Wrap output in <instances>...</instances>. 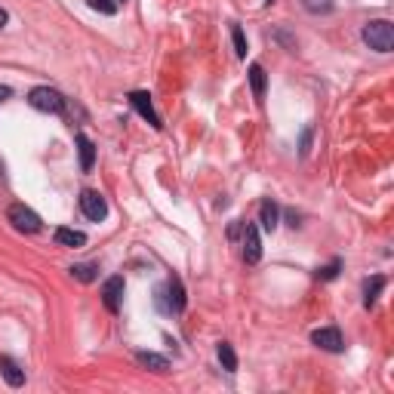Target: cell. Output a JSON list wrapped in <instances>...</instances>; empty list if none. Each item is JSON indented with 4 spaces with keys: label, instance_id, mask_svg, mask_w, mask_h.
<instances>
[{
    "label": "cell",
    "instance_id": "obj_20",
    "mask_svg": "<svg viewBox=\"0 0 394 394\" xmlns=\"http://www.w3.org/2000/svg\"><path fill=\"white\" fill-rule=\"evenodd\" d=\"M302 6L308 9V13H314V16H324V13H330V9H333V0H302Z\"/></svg>",
    "mask_w": 394,
    "mask_h": 394
},
{
    "label": "cell",
    "instance_id": "obj_2",
    "mask_svg": "<svg viewBox=\"0 0 394 394\" xmlns=\"http://www.w3.org/2000/svg\"><path fill=\"white\" fill-rule=\"evenodd\" d=\"M28 105L43 111V115H62V111H65V96L59 90H53V87H34L31 92H28Z\"/></svg>",
    "mask_w": 394,
    "mask_h": 394
},
{
    "label": "cell",
    "instance_id": "obj_7",
    "mask_svg": "<svg viewBox=\"0 0 394 394\" xmlns=\"http://www.w3.org/2000/svg\"><path fill=\"white\" fill-rule=\"evenodd\" d=\"M312 342L317 345V348H324V351H333V354H339L345 348V342H342V333L336 330V326H324V330H314L312 333Z\"/></svg>",
    "mask_w": 394,
    "mask_h": 394
},
{
    "label": "cell",
    "instance_id": "obj_1",
    "mask_svg": "<svg viewBox=\"0 0 394 394\" xmlns=\"http://www.w3.org/2000/svg\"><path fill=\"white\" fill-rule=\"evenodd\" d=\"M363 43L376 53H391L394 50V25L388 18H373L363 25Z\"/></svg>",
    "mask_w": 394,
    "mask_h": 394
},
{
    "label": "cell",
    "instance_id": "obj_5",
    "mask_svg": "<svg viewBox=\"0 0 394 394\" xmlns=\"http://www.w3.org/2000/svg\"><path fill=\"white\" fill-rule=\"evenodd\" d=\"M80 213L87 215L90 222H102V219L108 215L105 197H102L99 191H83V194H80Z\"/></svg>",
    "mask_w": 394,
    "mask_h": 394
},
{
    "label": "cell",
    "instance_id": "obj_12",
    "mask_svg": "<svg viewBox=\"0 0 394 394\" xmlns=\"http://www.w3.org/2000/svg\"><path fill=\"white\" fill-rule=\"evenodd\" d=\"M55 243L59 247H87V234L74 228H55Z\"/></svg>",
    "mask_w": 394,
    "mask_h": 394
},
{
    "label": "cell",
    "instance_id": "obj_10",
    "mask_svg": "<svg viewBox=\"0 0 394 394\" xmlns=\"http://www.w3.org/2000/svg\"><path fill=\"white\" fill-rule=\"evenodd\" d=\"M0 373H4V379H6V385L9 388H22L25 385V370L18 367V363L13 358H0Z\"/></svg>",
    "mask_w": 394,
    "mask_h": 394
},
{
    "label": "cell",
    "instance_id": "obj_16",
    "mask_svg": "<svg viewBox=\"0 0 394 394\" xmlns=\"http://www.w3.org/2000/svg\"><path fill=\"white\" fill-rule=\"evenodd\" d=\"M265 68L262 65H250V87H252V92H256V99H262L265 96Z\"/></svg>",
    "mask_w": 394,
    "mask_h": 394
},
{
    "label": "cell",
    "instance_id": "obj_6",
    "mask_svg": "<svg viewBox=\"0 0 394 394\" xmlns=\"http://www.w3.org/2000/svg\"><path fill=\"white\" fill-rule=\"evenodd\" d=\"M102 302H105V308L111 314L120 312V302H124V277L120 275L105 280V287H102Z\"/></svg>",
    "mask_w": 394,
    "mask_h": 394
},
{
    "label": "cell",
    "instance_id": "obj_21",
    "mask_svg": "<svg viewBox=\"0 0 394 394\" xmlns=\"http://www.w3.org/2000/svg\"><path fill=\"white\" fill-rule=\"evenodd\" d=\"M90 9H96V13H102V16H115L117 0H90Z\"/></svg>",
    "mask_w": 394,
    "mask_h": 394
},
{
    "label": "cell",
    "instance_id": "obj_9",
    "mask_svg": "<svg viewBox=\"0 0 394 394\" xmlns=\"http://www.w3.org/2000/svg\"><path fill=\"white\" fill-rule=\"evenodd\" d=\"M129 102H133V108H136L139 115H142L154 129L164 127L161 117H157V111H154V105H151V96H148V92H129Z\"/></svg>",
    "mask_w": 394,
    "mask_h": 394
},
{
    "label": "cell",
    "instance_id": "obj_17",
    "mask_svg": "<svg viewBox=\"0 0 394 394\" xmlns=\"http://www.w3.org/2000/svg\"><path fill=\"white\" fill-rule=\"evenodd\" d=\"M219 361H222V367L228 370V373L238 370V354H234V348H231L228 342H219Z\"/></svg>",
    "mask_w": 394,
    "mask_h": 394
},
{
    "label": "cell",
    "instance_id": "obj_23",
    "mask_svg": "<svg viewBox=\"0 0 394 394\" xmlns=\"http://www.w3.org/2000/svg\"><path fill=\"white\" fill-rule=\"evenodd\" d=\"M308 145H312V129L302 133V154H308Z\"/></svg>",
    "mask_w": 394,
    "mask_h": 394
},
{
    "label": "cell",
    "instance_id": "obj_3",
    "mask_svg": "<svg viewBox=\"0 0 394 394\" xmlns=\"http://www.w3.org/2000/svg\"><path fill=\"white\" fill-rule=\"evenodd\" d=\"M6 219L13 222V228L22 231V234H37V231L43 228V219L31 210V206H25V203H13V206H9Z\"/></svg>",
    "mask_w": 394,
    "mask_h": 394
},
{
    "label": "cell",
    "instance_id": "obj_24",
    "mask_svg": "<svg viewBox=\"0 0 394 394\" xmlns=\"http://www.w3.org/2000/svg\"><path fill=\"white\" fill-rule=\"evenodd\" d=\"M9 96H13V90H9V87H0V102H6Z\"/></svg>",
    "mask_w": 394,
    "mask_h": 394
},
{
    "label": "cell",
    "instance_id": "obj_25",
    "mask_svg": "<svg viewBox=\"0 0 394 394\" xmlns=\"http://www.w3.org/2000/svg\"><path fill=\"white\" fill-rule=\"evenodd\" d=\"M9 22V13H6V9H0V28H4Z\"/></svg>",
    "mask_w": 394,
    "mask_h": 394
},
{
    "label": "cell",
    "instance_id": "obj_11",
    "mask_svg": "<svg viewBox=\"0 0 394 394\" xmlns=\"http://www.w3.org/2000/svg\"><path fill=\"white\" fill-rule=\"evenodd\" d=\"M277 219H280L277 203H275V201H262V203H259V222H262V228H265V231H275V228H277Z\"/></svg>",
    "mask_w": 394,
    "mask_h": 394
},
{
    "label": "cell",
    "instance_id": "obj_15",
    "mask_svg": "<svg viewBox=\"0 0 394 394\" xmlns=\"http://www.w3.org/2000/svg\"><path fill=\"white\" fill-rule=\"evenodd\" d=\"M136 361L142 363L145 370H154V373H166V370H170V361L161 358V354H154V351H139Z\"/></svg>",
    "mask_w": 394,
    "mask_h": 394
},
{
    "label": "cell",
    "instance_id": "obj_4",
    "mask_svg": "<svg viewBox=\"0 0 394 394\" xmlns=\"http://www.w3.org/2000/svg\"><path fill=\"white\" fill-rule=\"evenodd\" d=\"M166 299L157 293V302H161L164 312H170V314H182L185 312V289H182V280L179 277H170L166 280Z\"/></svg>",
    "mask_w": 394,
    "mask_h": 394
},
{
    "label": "cell",
    "instance_id": "obj_8",
    "mask_svg": "<svg viewBox=\"0 0 394 394\" xmlns=\"http://www.w3.org/2000/svg\"><path fill=\"white\" fill-rule=\"evenodd\" d=\"M243 259H247V265H256L262 259V240L256 225H243Z\"/></svg>",
    "mask_w": 394,
    "mask_h": 394
},
{
    "label": "cell",
    "instance_id": "obj_18",
    "mask_svg": "<svg viewBox=\"0 0 394 394\" xmlns=\"http://www.w3.org/2000/svg\"><path fill=\"white\" fill-rule=\"evenodd\" d=\"M71 275L80 280V284H92L96 280V265H71Z\"/></svg>",
    "mask_w": 394,
    "mask_h": 394
},
{
    "label": "cell",
    "instance_id": "obj_14",
    "mask_svg": "<svg viewBox=\"0 0 394 394\" xmlns=\"http://www.w3.org/2000/svg\"><path fill=\"white\" fill-rule=\"evenodd\" d=\"M78 148H80V170L83 173H90L92 170V164H96V145L90 142L87 136H78Z\"/></svg>",
    "mask_w": 394,
    "mask_h": 394
},
{
    "label": "cell",
    "instance_id": "obj_13",
    "mask_svg": "<svg viewBox=\"0 0 394 394\" xmlns=\"http://www.w3.org/2000/svg\"><path fill=\"white\" fill-rule=\"evenodd\" d=\"M382 289H385V277H382V275H373L367 284H363V305H367V308L376 305V299H379Z\"/></svg>",
    "mask_w": 394,
    "mask_h": 394
},
{
    "label": "cell",
    "instance_id": "obj_19",
    "mask_svg": "<svg viewBox=\"0 0 394 394\" xmlns=\"http://www.w3.org/2000/svg\"><path fill=\"white\" fill-rule=\"evenodd\" d=\"M231 41H234V53H238L240 59H247V37H243L240 25H234V28H231Z\"/></svg>",
    "mask_w": 394,
    "mask_h": 394
},
{
    "label": "cell",
    "instance_id": "obj_22",
    "mask_svg": "<svg viewBox=\"0 0 394 394\" xmlns=\"http://www.w3.org/2000/svg\"><path fill=\"white\" fill-rule=\"evenodd\" d=\"M339 268H342V262H339V259H336V262H330V265H326V268H321V271H317V280H333L336 275H339Z\"/></svg>",
    "mask_w": 394,
    "mask_h": 394
}]
</instances>
